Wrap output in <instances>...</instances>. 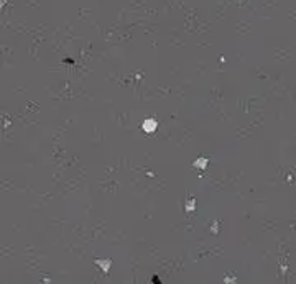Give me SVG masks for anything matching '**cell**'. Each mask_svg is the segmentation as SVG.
I'll return each instance as SVG.
<instances>
[{
  "label": "cell",
  "instance_id": "obj_4",
  "mask_svg": "<svg viewBox=\"0 0 296 284\" xmlns=\"http://www.w3.org/2000/svg\"><path fill=\"white\" fill-rule=\"evenodd\" d=\"M194 207H196V201H194V199H191V201L186 204V210H189V212H191V210L194 209Z\"/></svg>",
  "mask_w": 296,
  "mask_h": 284
},
{
  "label": "cell",
  "instance_id": "obj_1",
  "mask_svg": "<svg viewBox=\"0 0 296 284\" xmlns=\"http://www.w3.org/2000/svg\"><path fill=\"white\" fill-rule=\"evenodd\" d=\"M156 127H158V123H156V120H153V118H146V120L141 123V130L146 133H153L156 130Z\"/></svg>",
  "mask_w": 296,
  "mask_h": 284
},
{
  "label": "cell",
  "instance_id": "obj_2",
  "mask_svg": "<svg viewBox=\"0 0 296 284\" xmlns=\"http://www.w3.org/2000/svg\"><path fill=\"white\" fill-rule=\"evenodd\" d=\"M94 263H95V264H99V268H100V269H104L105 273L109 271V268H110V261H109V259H104V261H100V259H95Z\"/></svg>",
  "mask_w": 296,
  "mask_h": 284
},
{
  "label": "cell",
  "instance_id": "obj_3",
  "mask_svg": "<svg viewBox=\"0 0 296 284\" xmlns=\"http://www.w3.org/2000/svg\"><path fill=\"white\" fill-rule=\"evenodd\" d=\"M207 161H209V160H206V158H199L197 161H194V166L204 169V168H206V164H207Z\"/></svg>",
  "mask_w": 296,
  "mask_h": 284
}]
</instances>
